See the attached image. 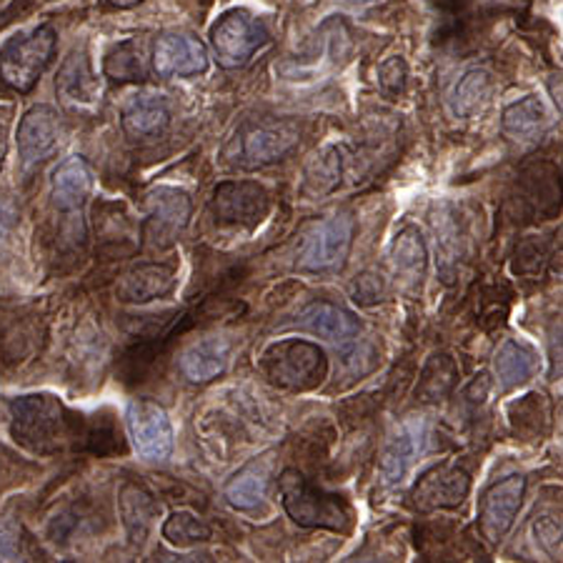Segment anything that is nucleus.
I'll return each instance as SVG.
<instances>
[{"instance_id": "nucleus-21", "label": "nucleus", "mask_w": 563, "mask_h": 563, "mask_svg": "<svg viewBox=\"0 0 563 563\" xmlns=\"http://www.w3.org/2000/svg\"><path fill=\"white\" fill-rule=\"evenodd\" d=\"M225 366H229V346L218 339L194 343L180 356V371L190 384H208L221 376Z\"/></svg>"}, {"instance_id": "nucleus-10", "label": "nucleus", "mask_w": 563, "mask_h": 563, "mask_svg": "<svg viewBox=\"0 0 563 563\" xmlns=\"http://www.w3.org/2000/svg\"><path fill=\"white\" fill-rule=\"evenodd\" d=\"M129 431L135 451L148 461H163L174 451V429H170L166 408L148 398H135L129 406Z\"/></svg>"}, {"instance_id": "nucleus-13", "label": "nucleus", "mask_w": 563, "mask_h": 563, "mask_svg": "<svg viewBox=\"0 0 563 563\" xmlns=\"http://www.w3.org/2000/svg\"><path fill=\"white\" fill-rule=\"evenodd\" d=\"M471 492V476L463 468L439 466L416 481L411 492V506L416 511L429 514L441 508H459Z\"/></svg>"}, {"instance_id": "nucleus-8", "label": "nucleus", "mask_w": 563, "mask_h": 563, "mask_svg": "<svg viewBox=\"0 0 563 563\" xmlns=\"http://www.w3.org/2000/svg\"><path fill=\"white\" fill-rule=\"evenodd\" d=\"M526 494V478L511 474L488 488L478 506V531L488 543H501L504 536L511 531L516 516L521 511Z\"/></svg>"}, {"instance_id": "nucleus-28", "label": "nucleus", "mask_w": 563, "mask_h": 563, "mask_svg": "<svg viewBox=\"0 0 563 563\" xmlns=\"http://www.w3.org/2000/svg\"><path fill=\"white\" fill-rule=\"evenodd\" d=\"M268 468L266 466H249L243 468L239 476H235L229 486H225V498L233 508H241V511H251L263 504V498L268 494Z\"/></svg>"}, {"instance_id": "nucleus-11", "label": "nucleus", "mask_w": 563, "mask_h": 563, "mask_svg": "<svg viewBox=\"0 0 563 563\" xmlns=\"http://www.w3.org/2000/svg\"><path fill=\"white\" fill-rule=\"evenodd\" d=\"M148 223H145V239L151 246L168 249L174 246L178 233L186 231L190 221V198L186 190L156 188L148 196Z\"/></svg>"}, {"instance_id": "nucleus-35", "label": "nucleus", "mask_w": 563, "mask_h": 563, "mask_svg": "<svg viewBox=\"0 0 563 563\" xmlns=\"http://www.w3.org/2000/svg\"><path fill=\"white\" fill-rule=\"evenodd\" d=\"M384 280H380V276H374V274H363L358 276L356 284H353V301L361 303V306H371V303H378L384 301Z\"/></svg>"}, {"instance_id": "nucleus-15", "label": "nucleus", "mask_w": 563, "mask_h": 563, "mask_svg": "<svg viewBox=\"0 0 563 563\" xmlns=\"http://www.w3.org/2000/svg\"><path fill=\"white\" fill-rule=\"evenodd\" d=\"M56 90L60 101L66 103L70 111H93L101 98V86L93 68H90L86 51H73L68 60L63 63L58 73Z\"/></svg>"}, {"instance_id": "nucleus-7", "label": "nucleus", "mask_w": 563, "mask_h": 563, "mask_svg": "<svg viewBox=\"0 0 563 563\" xmlns=\"http://www.w3.org/2000/svg\"><path fill=\"white\" fill-rule=\"evenodd\" d=\"M211 208L223 225L256 229L271 211V196L256 180H223L213 190Z\"/></svg>"}, {"instance_id": "nucleus-29", "label": "nucleus", "mask_w": 563, "mask_h": 563, "mask_svg": "<svg viewBox=\"0 0 563 563\" xmlns=\"http://www.w3.org/2000/svg\"><path fill=\"white\" fill-rule=\"evenodd\" d=\"M456 376L459 368L453 358L446 356V353H435V356H431V361L426 363L419 388H416V396L426 404L441 401V398L453 388V384H456Z\"/></svg>"}, {"instance_id": "nucleus-18", "label": "nucleus", "mask_w": 563, "mask_h": 563, "mask_svg": "<svg viewBox=\"0 0 563 563\" xmlns=\"http://www.w3.org/2000/svg\"><path fill=\"white\" fill-rule=\"evenodd\" d=\"M296 323L301 325L303 331L321 335V339L331 343H349L351 339H356L358 333L356 316L349 313L346 308L325 303V301H316L311 306H306L303 311L298 313Z\"/></svg>"}, {"instance_id": "nucleus-31", "label": "nucleus", "mask_w": 563, "mask_h": 563, "mask_svg": "<svg viewBox=\"0 0 563 563\" xmlns=\"http://www.w3.org/2000/svg\"><path fill=\"white\" fill-rule=\"evenodd\" d=\"M549 416H551V408L547 404V396L541 394H529L511 406V423L516 433H529V435L543 433V429H547L549 423Z\"/></svg>"}, {"instance_id": "nucleus-38", "label": "nucleus", "mask_w": 563, "mask_h": 563, "mask_svg": "<svg viewBox=\"0 0 563 563\" xmlns=\"http://www.w3.org/2000/svg\"><path fill=\"white\" fill-rule=\"evenodd\" d=\"M8 229H11V213H5L3 208H0V235L8 233Z\"/></svg>"}, {"instance_id": "nucleus-5", "label": "nucleus", "mask_w": 563, "mask_h": 563, "mask_svg": "<svg viewBox=\"0 0 563 563\" xmlns=\"http://www.w3.org/2000/svg\"><path fill=\"white\" fill-rule=\"evenodd\" d=\"M353 218L333 216L318 223L298 249L296 268L303 274H333L346 266L353 246Z\"/></svg>"}, {"instance_id": "nucleus-25", "label": "nucleus", "mask_w": 563, "mask_h": 563, "mask_svg": "<svg viewBox=\"0 0 563 563\" xmlns=\"http://www.w3.org/2000/svg\"><path fill=\"white\" fill-rule=\"evenodd\" d=\"M488 98H492V73L474 68L463 73L456 88H453L451 108L459 118H471L488 103Z\"/></svg>"}, {"instance_id": "nucleus-39", "label": "nucleus", "mask_w": 563, "mask_h": 563, "mask_svg": "<svg viewBox=\"0 0 563 563\" xmlns=\"http://www.w3.org/2000/svg\"><path fill=\"white\" fill-rule=\"evenodd\" d=\"M108 3H111L113 8H133V5H139L141 0H108Z\"/></svg>"}, {"instance_id": "nucleus-17", "label": "nucleus", "mask_w": 563, "mask_h": 563, "mask_svg": "<svg viewBox=\"0 0 563 563\" xmlns=\"http://www.w3.org/2000/svg\"><path fill=\"white\" fill-rule=\"evenodd\" d=\"M426 435L429 431H426L423 421H408L398 429L384 451V459H380V474H384L386 484H401L423 453Z\"/></svg>"}, {"instance_id": "nucleus-36", "label": "nucleus", "mask_w": 563, "mask_h": 563, "mask_svg": "<svg viewBox=\"0 0 563 563\" xmlns=\"http://www.w3.org/2000/svg\"><path fill=\"white\" fill-rule=\"evenodd\" d=\"M536 541H541V547L547 549L551 556H556L559 547H561V526L556 521H551L549 516L536 523Z\"/></svg>"}, {"instance_id": "nucleus-40", "label": "nucleus", "mask_w": 563, "mask_h": 563, "mask_svg": "<svg viewBox=\"0 0 563 563\" xmlns=\"http://www.w3.org/2000/svg\"><path fill=\"white\" fill-rule=\"evenodd\" d=\"M349 3H366V0H349Z\"/></svg>"}, {"instance_id": "nucleus-9", "label": "nucleus", "mask_w": 563, "mask_h": 563, "mask_svg": "<svg viewBox=\"0 0 563 563\" xmlns=\"http://www.w3.org/2000/svg\"><path fill=\"white\" fill-rule=\"evenodd\" d=\"M301 141V131L290 121L258 123L243 131L239 145V163L243 168H263L284 161Z\"/></svg>"}, {"instance_id": "nucleus-32", "label": "nucleus", "mask_w": 563, "mask_h": 563, "mask_svg": "<svg viewBox=\"0 0 563 563\" xmlns=\"http://www.w3.org/2000/svg\"><path fill=\"white\" fill-rule=\"evenodd\" d=\"M163 539L174 543L178 549H186L194 547V543H203L211 539V529H208L201 519H196L194 514L176 511L170 514V519L166 523H163Z\"/></svg>"}, {"instance_id": "nucleus-4", "label": "nucleus", "mask_w": 563, "mask_h": 563, "mask_svg": "<svg viewBox=\"0 0 563 563\" xmlns=\"http://www.w3.org/2000/svg\"><path fill=\"white\" fill-rule=\"evenodd\" d=\"M56 31L38 25L31 33H18L0 45V80L15 93H29L56 53Z\"/></svg>"}, {"instance_id": "nucleus-33", "label": "nucleus", "mask_w": 563, "mask_h": 563, "mask_svg": "<svg viewBox=\"0 0 563 563\" xmlns=\"http://www.w3.org/2000/svg\"><path fill=\"white\" fill-rule=\"evenodd\" d=\"M406 84H408V68H406L404 58L394 56V58H388L386 63H380V66H378V86L388 98L401 96L406 90Z\"/></svg>"}, {"instance_id": "nucleus-16", "label": "nucleus", "mask_w": 563, "mask_h": 563, "mask_svg": "<svg viewBox=\"0 0 563 563\" xmlns=\"http://www.w3.org/2000/svg\"><path fill=\"white\" fill-rule=\"evenodd\" d=\"M176 268L168 263H139L118 278L115 296L123 303H148L174 290Z\"/></svg>"}, {"instance_id": "nucleus-3", "label": "nucleus", "mask_w": 563, "mask_h": 563, "mask_svg": "<svg viewBox=\"0 0 563 563\" xmlns=\"http://www.w3.org/2000/svg\"><path fill=\"white\" fill-rule=\"evenodd\" d=\"M261 371L271 384L286 390H311L329 376V358L311 341H278L261 356Z\"/></svg>"}, {"instance_id": "nucleus-19", "label": "nucleus", "mask_w": 563, "mask_h": 563, "mask_svg": "<svg viewBox=\"0 0 563 563\" xmlns=\"http://www.w3.org/2000/svg\"><path fill=\"white\" fill-rule=\"evenodd\" d=\"M93 190V174L80 156L63 161L53 174V203L63 213H78Z\"/></svg>"}, {"instance_id": "nucleus-1", "label": "nucleus", "mask_w": 563, "mask_h": 563, "mask_svg": "<svg viewBox=\"0 0 563 563\" xmlns=\"http://www.w3.org/2000/svg\"><path fill=\"white\" fill-rule=\"evenodd\" d=\"M11 433L18 446L25 451L51 456L68 446V443L86 441L84 416L68 413L56 396L33 394L18 396L11 404Z\"/></svg>"}, {"instance_id": "nucleus-12", "label": "nucleus", "mask_w": 563, "mask_h": 563, "mask_svg": "<svg viewBox=\"0 0 563 563\" xmlns=\"http://www.w3.org/2000/svg\"><path fill=\"white\" fill-rule=\"evenodd\" d=\"M208 68L206 45L188 33H163L153 43V70L161 78H190Z\"/></svg>"}, {"instance_id": "nucleus-30", "label": "nucleus", "mask_w": 563, "mask_h": 563, "mask_svg": "<svg viewBox=\"0 0 563 563\" xmlns=\"http://www.w3.org/2000/svg\"><path fill=\"white\" fill-rule=\"evenodd\" d=\"M103 73L118 84H139L145 78V66L141 48L135 41H123L108 53L103 60Z\"/></svg>"}, {"instance_id": "nucleus-14", "label": "nucleus", "mask_w": 563, "mask_h": 563, "mask_svg": "<svg viewBox=\"0 0 563 563\" xmlns=\"http://www.w3.org/2000/svg\"><path fill=\"white\" fill-rule=\"evenodd\" d=\"M60 118L51 106H33L18 125V153L25 166H38L58 148Z\"/></svg>"}, {"instance_id": "nucleus-34", "label": "nucleus", "mask_w": 563, "mask_h": 563, "mask_svg": "<svg viewBox=\"0 0 563 563\" xmlns=\"http://www.w3.org/2000/svg\"><path fill=\"white\" fill-rule=\"evenodd\" d=\"M18 556H21V529L11 516H3L0 519V561H18Z\"/></svg>"}, {"instance_id": "nucleus-6", "label": "nucleus", "mask_w": 563, "mask_h": 563, "mask_svg": "<svg viewBox=\"0 0 563 563\" xmlns=\"http://www.w3.org/2000/svg\"><path fill=\"white\" fill-rule=\"evenodd\" d=\"M268 43V31L246 8L225 11L211 29V45L223 68H241Z\"/></svg>"}, {"instance_id": "nucleus-23", "label": "nucleus", "mask_w": 563, "mask_h": 563, "mask_svg": "<svg viewBox=\"0 0 563 563\" xmlns=\"http://www.w3.org/2000/svg\"><path fill=\"white\" fill-rule=\"evenodd\" d=\"M494 368L504 388H519L536 374V353L526 343L506 341L496 353Z\"/></svg>"}, {"instance_id": "nucleus-26", "label": "nucleus", "mask_w": 563, "mask_h": 563, "mask_svg": "<svg viewBox=\"0 0 563 563\" xmlns=\"http://www.w3.org/2000/svg\"><path fill=\"white\" fill-rule=\"evenodd\" d=\"M343 176V151L339 145H329L321 153L306 163L303 178H306V190L313 196L331 194V190L339 188Z\"/></svg>"}, {"instance_id": "nucleus-22", "label": "nucleus", "mask_w": 563, "mask_h": 563, "mask_svg": "<svg viewBox=\"0 0 563 563\" xmlns=\"http://www.w3.org/2000/svg\"><path fill=\"white\" fill-rule=\"evenodd\" d=\"M504 133L511 135L516 141H533L539 139L543 129L549 125V113L547 106L541 103V98L526 96L521 101L504 108L501 115Z\"/></svg>"}, {"instance_id": "nucleus-2", "label": "nucleus", "mask_w": 563, "mask_h": 563, "mask_svg": "<svg viewBox=\"0 0 563 563\" xmlns=\"http://www.w3.org/2000/svg\"><path fill=\"white\" fill-rule=\"evenodd\" d=\"M278 486L286 514L294 523L303 529H325L335 533L351 531L353 511L343 496L321 492L296 468H286L278 478Z\"/></svg>"}, {"instance_id": "nucleus-24", "label": "nucleus", "mask_w": 563, "mask_h": 563, "mask_svg": "<svg viewBox=\"0 0 563 563\" xmlns=\"http://www.w3.org/2000/svg\"><path fill=\"white\" fill-rule=\"evenodd\" d=\"M118 504H121V519L125 531H129L131 543H143L151 529L153 508H156L151 494L135 484H125Z\"/></svg>"}, {"instance_id": "nucleus-20", "label": "nucleus", "mask_w": 563, "mask_h": 563, "mask_svg": "<svg viewBox=\"0 0 563 563\" xmlns=\"http://www.w3.org/2000/svg\"><path fill=\"white\" fill-rule=\"evenodd\" d=\"M170 121V108L166 98L158 93H135L123 108V131L131 139H151L166 129Z\"/></svg>"}, {"instance_id": "nucleus-27", "label": "nucleus", "mask_w": 563, "mask_h": 563, "mask_svg": "<svg viewBox=\"0 0 563 563\" xmlns=\"http://www.w3.org/2000/svg\"><path fill=\"white\" fill-rule=\"evenodd\" d=\"M390 258H394L398 274H404L411 280H421L426 266H429V251H426L419 229L408 225V229L396 235L394 246H390Z\"/></svg>"}, {"instance_id": "nucleus-37", "label": "nucleus", "mask_w": 563, "mask_h": 563, "mask_svg": "<svg viewBox=\"0 0 563 563\" xmlns=\"http://www.w3.org/2000/svg\"><path fill=\"white\" fill-rule=\"evenodd\" d=\"M13 111L8 106H0V168H3L5 153H8V131H11Z\"/></svg>"}]
</instances>
